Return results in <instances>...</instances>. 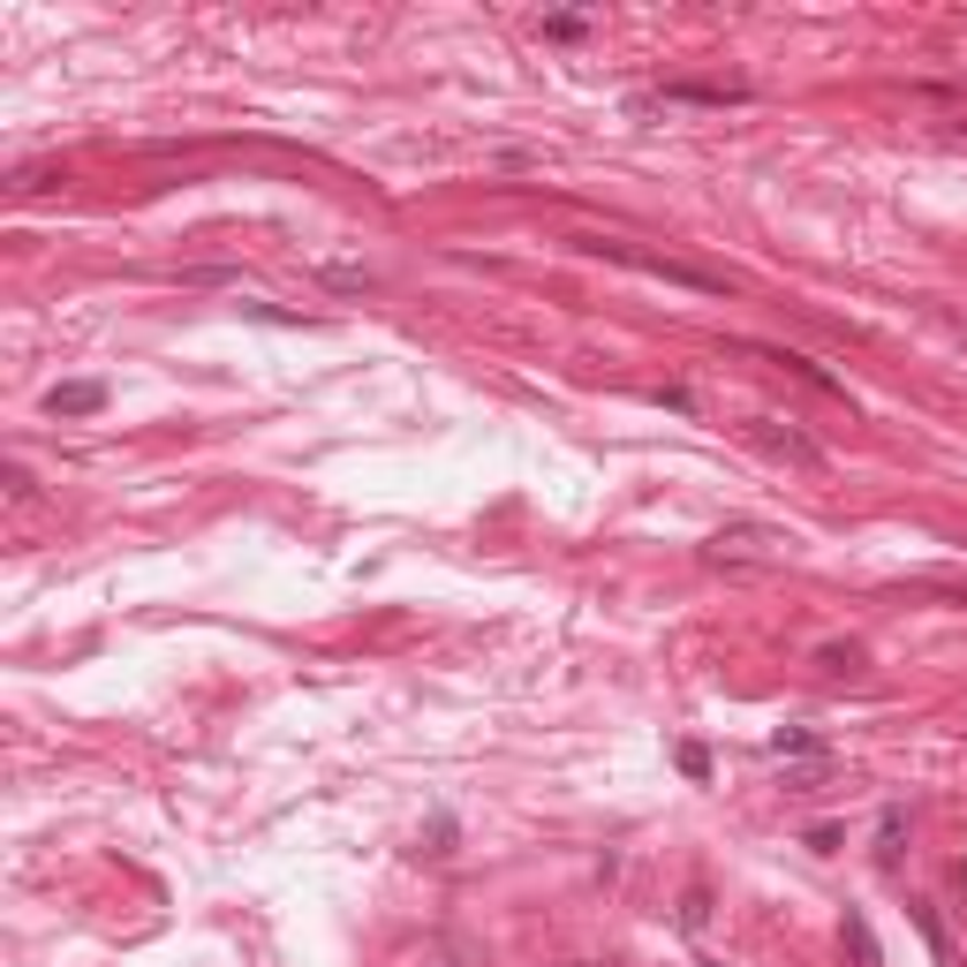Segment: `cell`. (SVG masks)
<instances>
[{
	"label": "cell",
	"instance_id": "cell-1",
	"mask_svg": "<svg viewBox=\"0 0 967 967\" xmlns=\"http://www.w3.org/2000/svg\"><path fill=\"white\" fill-rule=\"evenodd\" d=\"M583 257H605V265H628V272H642V280H666V288H696V295H733V280L726 272H711V265H688V257H666V250H635V243H620V235H567Z\"/></svg>",
	"mask_w": 967,
	"mask_h": 967
},
{
	"label": "cell",
	"instance_id": "cell-2",
	"mask_svg": "<svg viewBox=\"0 0 967 967\" xmlns=\"http://www.w3.org/2000/svg\"><path fill=\"white\" fill-rule=\"evenodd\" d=\"M794 552V537L779 529V522H726L711 545H703V559L711 567H779Z\"/></svg>",
	"mask_w": 967,
	"mask_h": 967
},
{
	"label": "cell",
	"instance_id": "cell-3",
	"mask_svg": "<svg viewBox=\"0 0 967 967\" xmlns=\"http://www.w3.org/2000/svg\"><path fill=\"white\" fill-rule=\"evenodd\" d=\"M749 431H757L763 454H779V462H794V469H824V446H816V439H809L794 416H757Z\"/></svg>",
	"mask_w": 967,
	"mask_h": 967
},
{
	"label": "cell",
	"instance_id": "cell-4",
	"mask_svg": "<svg viewBox=\"0 0 967 967\" xmlns=\"http://www.w3.org/2000/svg\"><path fill=\"white\" fill-rule=\"evenodd\" d=\"M741 356H757V363H779V371H794L801 385H816V393H832V401H846V385L824 371V363H809V356H794V348H763V340H741Z\"/></svg>",
	"mask_w": 967,
	"mask_h": 967
},
{
	"label": "cell",
	"instance_id": "cell-5",
	"mask_svg": "<svg viewBox=\"0 0 967 967\" xmlns=\"http://www.w3.org/2000/svg\"><path fill=\"white\" fill-rule=\"evenodd\" d=\"M99 409H106V385L99 379H69L45 393V416H99Z\"/></svg>",
	"mask_w": 967,
	"mask_h": 967
},
{
	"label": "cell",
	"instance_id": "cell-6",
	"mask_svg": "<svg viewBox=\"0 0 967 967\" xmlns=\"http://www.w3.org/2000/svg\"><path fill=\"white\" fill-rule=\"evenodd\" d=\"M658 99H666V106H741L749 84H666Z\"/></svg>",
	"mask_w": 967,
	"mask_h": 967
},
{
	"label": "cell",
	"instance_id": "cell-7",
	"mask_svg": "<svg viewBox=\"0 0 967 967\" xmlns=\"http://www.w3.org/2000/svg\"><path fill=\"white\" fill-rule=\"evenodd\" d=\"M771 757H779V763H786V757L824 763V741H816V733H801V726H779V733H771Z\"/></svg>",
	"mask_w": 967,
	"mask_h": 967
},
{
	"label": "cell",
	"instance_id": "cell-8",
	"mask_svg": "<svg viewBox=\"0 0 967 967\" xmlns=\"http://www.w3.org/2000/svg\"><path fill=\"white\" fill-rule=\"evenodd\" d=\"M318 280H326L333 295H371V288H379L371 265H318Z\"/></svg>",
	"mask_w": 967,
	"mask_h": 967
},
{
	"label": "cell",
	"instance_id": "cell-9",
	"mask_svg": "<svg viewBox=\"0 0 967 967\" xmlns=\"http://www.w3.org/2000/svg\"><path fill=\"white\" fill-rule=\"evenodd\" d=\"M899 846H907V816L884 809L877 816V870H899Z\"/></svg>",
	"mask_w": 967,
	"mask_h": 967
},
{
	"label": "cell",
	"instance_id": "cell-10",
	"mask_svg": "<svg viewBox=\"0 0 967 967\" xmlns=\"http://www.w3.org/2000/svg\"><path fill=\"white\" fill-rule=\"evenodd\" d=\"M840 945L854 953V967H877L884 960V953H877V929L862 923V915H846V923H840Z\"/></svg>",
	"mask_w": 967,
	"mask_h": 967
},
{
	"label": "cell",
	"instance_id": "cell-11",
	"mask_svg": "<svg viewBox=\"0 0 967 967\" xmlns=\"http://www.w3.org/2000/svg\"><path fill=\"white\" fill-rule=\"evenodd\" d=\"M537 31H545L552 45H575V39H583V31H589V23H583V16H545Z\"/></svg>",
	"mask_w": 967,
	"mask_h": 967
},
{
	"label": "cell",
	"instance_id": "cell-12",
	"mask_svg": "<svg viewBox=\"0 0 967 967\" xmlns=\"http://www.w3.org/2000/svg\"><path fill=\"white\" fill-rule=\"evenodd\" d=\"M915 923H923V937H929V953H937V960H953V937H945V923H937V915H929V907H915Z\"/></svg>",
	"mask_w": 967,
	"mask_h": 967
},
{
	"label": "cell",
	"instance_id": "cell-13",
	"mask_svg": "<svg viewBox=\"0 0 967 967\" xmlns=\"http://www.w3.org/2000/svg\"><path fill=\"white\" fill-rule=\"evenodd\" d=\"M703 915H711V899H703V884L680 899V929H703Z\"/></svg>",
	"mask_w": 967,
	"mask_h": 967
},
{
	"label": "cell",
	"instance_id": "cell-14",
	"mask_svg": "<svg viewBox=\"0 0 967 967\" xmlns=\"http://www.w3.org/2000/svg\"><path fill=\"white\" fill-rule=\"evenodd\" d=\"M680 771H688V779H711V749L688 741V749H680Z\"/></svg>",
	"mask_w": 967,
	"mask_h": 967
},
{
	"label": "cell",
	"instance_id": "cell-15",
	"mask_svg": "<svg viewBox=\"0 0 967 967\" xmlns=\"http://www.w3.org/2000/svg\"><path fill=\"white\" fill-rule=\"evenodd\" d=\"M840 840H846L840 824H809V846H816V854H840Z\"/></svg>",
	"mask_w": 967,
	"mask_h": 967
},
{
	"label": "cell",
	"instance_id": "cell-16",
	"mask_svg": "<svg viewBox=\"0 0 967 967\" xmlns=\"http://www.w3.org/2000/svg\"><path fill=\"white\" fill-rule=\"evenodd\" d=\"M658 401H666L673 416H688V409H696V393H688V385H658Z\"/></svg>",
	"mask_w": 967,
	"mask_h": 967
},
{
	"label": "cell",
	"instance_id": "cell-17",
	"mask_svg": "<svg viewBox=\"0 0 967 967\" xmlns=\"http://www.w3.org/2000/svg\"><path fill=\"white\" fill-rule=\"evenodd\" d=\"M960 348H967V333H960Z\"/></svg>",
	"mask_w": 967,
	"mask_h": 967
}]
</instances>
